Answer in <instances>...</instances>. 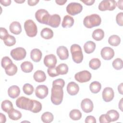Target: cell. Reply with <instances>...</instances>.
<instances>
[{"label": "cell", "instance_id": "cell-1", "mask_svg": "<svg viewBox=\"0 0 123 123\" xmlns=\"http://www.w3.org/2000/svg\"><path fill=\"white\" fill-rule=\"evenodd\" d=\"M63 88L58 86H53L51 88V101L55 105H60L62 101L63 97Z\"/></svg>", "mask_w": 123, "mask_h": 123}, {"label": "cell", "instance_id": "cell-2", "mask_svg": "<svg viewBox=\"0 0 123 123\" xmlns=\"http://www.w3.org/2000/svg\"><path fill=\"white\" fill-rule=\"evenodd\" d=\"M101 22L100 16L97 14H92L86 16L83 20V24L85 26L88 28L98 26Z\"/></svg>", "mask_w": 123, "mask_h": 123}, {"label": "cell", "instance_id": "cell-3", "mask_svg": "<svg viewBox=\"0 0 123 123\" xmlns=\"http://www.w3.org/2000/svg\"><path fill=\"white\" fill-rule=\"evenodd\" d=\"M73 61L76 63H81L83 60V54L81 47L76 44H73L70 48Z\"/></svg>", "mask_w": 123, "mask_h": 123}, {"label": "cell", "instance_id": "cell-4", "mask_svg": "<svg viewBox=\"0 0 123 123\" xmlns=\"http://www.w3.org/2000/svg\"><path fill=\"white\" fill-rule=\"evenodd\" d=\"M16 105L19 108L30 111L33 106V99L21 97L16 99Z\"/></svg>", "mask_w": 123, "mask_h": 123}, {"label": "cell", "instance_id": "cell-5", "mask_svg": "<svg viewBox=\"0 0 123 123\" xmlns=\"http://www.w3.org/2000/svg\"><path fill=\"white\" fill-rule=\"evenodd\" d=\"M24 28L26 35L29 37H34L37 34V26L32 20H27L25 22Z\"/></svg>", "mask_w": 123, "mask_h": 123}, {"label": "cell", "instance_id": "cell-6", "mask_svg": "<svg viewBox=\"0 0 123 123\" xmlns=\"http://www.w3.org/2000/svg\"><path fill=\"white\" fill-rule=\"evenodd\" d=\"M50 14L49 12L45 9H39L35 13V17L37 21L39 23L47 25Z\"/></svg>", "mask_w": 123, "mask_h": 123}, {"label": "cell", "instance_id": "cell-7", "mask_svg": "<svg viewBox=\"0 0 123 123\" xmlns=\"http://www.w3.org/2000/svg\"><path fill=\"white\" fill-rule=\"evenodd\" d=\"M117 2L114 0H102L98 5V9L101 11H113L116 7Z\"/></svg>", "mask_w": 123, "mask_h": 123}, {"label": "cell", "instance_id": "cell-8", "mask_svg": "<svg viewBox=\"0 0 123 123\" xmlns=\"http://www.w3.org/2000/svg\"><path fill=\"white\" fill-rule=\"evenodd\" d=\"M83 10V6L78 2L70 3L66 7L67 12L71 15H75L80 13Z\"/></svg>", "mask_w": 123, "mask_h": 123}, {"label": "cell", "instance_id": "cell-9", "mask_svg": "<svg viewBox=\"0 0 123 123\" xmlns=\"http://www.w3.org/2000/svg\"><path fill=\"white\" fill-rule=\"evenodd\" d=\"M11 56L15 61L22 60L26 56L25 49L22 47H18L12 49L10 52Z\"/></svg>", "mask_w": 123, "mask_h": 123}, {"label": "cell", "instance_id": "cell-10", "mask_svg": "<svg viewBox=\"0 0 123 123\" xmlns=\"http://www.w3.org/2000/svg\"><path fill=\"white\" fill-rule=\"evenodd\" d=\"M74 78L79 83L87 82L91 79V74L87 70L82 71L75 74Z\"/></svg>", "mask_w": 123, "mask_h": 123}, {"label": "cell", "instance_id": "cell-11", "mask_svg": "<svg viewBox=\"0 0 123 123\" xmlns=\"http://www.w3.org/2000/svg\"><path fill=\"white\" fill-rule=\"evenodd\" d=\"M49 89L45 85H39L37 86L35 90V95L40 99H44L48 95Z\"/></svg>", "mask_w": 123, "mask_h": 123}, {"label": "cell", "instance_id": "cell-12", "mask_svg": "<svg viewBox=\"0 0 123 123\" xmlns=\"http://www.w3.org/2000/svg\"><path fill=\"white\" fill-rule=\"evenodd\" d=\"M81 107L83 111H84L85 112H91L93 110V102L89 98H85L81 101Z\"/></svg>", "mask_w": 123, "mask_h": 123}, {"label": "cell", "instance_id": "cell-13", "mask_svg": "<svg viewBox=\"0 0 123 123\" xmlns=\"http://www.w3.org/2000/svg\"><path fill=\"white\" fill-rule=\"evenodd\" d=\"M100 54L104 60H110L114 57V51L111 48L106 47L102 49L100 51Z\"/></svg>", "mask_w": 123, "mask_h": 123}, {"label": "cell", "instance_id": "cell-14", "mask_svg": "<svg viewBox=\"0 0 123 123\" xmlns=\"http://www.w3.org/2000/svg\"><path fill=\"white\" fill-rule=\"evenodd\" d=\"M102 98L105 102L111 101L114 96V93L113 89L110 87H106L104 88L102 93Z\"/></svg>", "mask_w": 123, "mask_h": 123}, {"label": "cell", "instance_id": "cell-15", "mask_svg": "<svg viewBox=\"0 0 123 123\" xmlns=\"http://www.w3.org/2000/svg\"><path fill=\"white\" fill-rule=\"evenodd\" d=\"M57 61L56 57L55 55L52 54L45 56L44 59V63L45 65L48 68L55 67Z\"/></svg>", "mask_w": 123, "mask_h": 123}, {"label": "cell", "instance_id": "cell-16", "mask_svg": "<svg viewBox=\"0 0 123 123\" xmlns=\"http://www.w3.org/2000/svg\"><path fill=\"white\" fill-rule=\"evenodd\" d=\"M61 23V17L59 14L50 15L47 25L53 28L58 27Z\"/></svg>", "mask_w": 123, "mask_h": 123}, {"label": "cell", "instance_id": "cell-17", "mask_svg": "<svg viewBox=\"0 0 123 123\" xmlns=\"http://www.w3.org/2000/svg\"><path fill=\"white\" fill-rule=\"evenodd\" d=\"M57 54L62 60H65L68 58L69 52L67 48L63 46L59 47L57 49Z\"/></svg>", "mask_w": 123, "mask_h": 123}, {"label": "cell", "instance_id": "cell-18", "mask_svg": "<svg viewBox=\"0 0 123 123\" xmlns=\"http://www.w3.org/2000/svg\"><path fill=\"white\" fill-rule=\"evenodd\" d=\"M79 90V86L74 82L69 83L67 86V91L68 93L71 96L76 95Z\"/></svg>", "mask_w": 123, "mask_h": 123}, {"label": "cell", "instance_id": "cell-19", "mask_svg": "<svg viewBox=\"0 0 123 123\" xmlns=\"http://www.w3.org/2000/svg\"><path fill=\"white\" fill-rule=\"evenodd\" d=\"M11 32L15 35H19L22 32V26L20 23L17 21L12 22L9 26Z\"/></svg>", "mask_w": 123, "mask_h": 123}, {"label": "cell", "instance_id": "cell-20", "mask_svg": "<svg viewBox=\"0 0 123 123\" xmlns=\"http://www.w3.org/2000/svg\"><path fill=\"white\" fill-rule=\"evenodd\" d=\"M8 94L10 98H15L19 96L20 89L17 86H12L8 89Z\"/></svg>", "mask_w": 123, "mask_h": 123}, {"label": "cell", "instance_id": "cell-21", "mask_svg": "<svg viewBox=\"0 0 123 123\" xmlns=\"http://www.w3.org/2000/svg\"><path fill=\"white\" fill-rule=\"evenodd\" d=\"M42 54L41 50L38 49H33L30 52L31 59L36 62L40 61L42 58Z\"/></svg>", "mask_w": 123, "mask_h": 123}, {"label": "cell", "instance_id": "cell-22", "mask_svg": "<svg viewBox=\"0 0 123 123\" xmlns=\"http://www.w3.org/2000/svg\"><path fill=\"white\" fill-rule=\"evenodd\" d=\"M33 78L35 81L41 83L44 82L46 80V75L44 71L42 70H37L34 74Z\"/></svg>", "mask_w": 123, "mask_h": 123}, {"label": "cell", "instance_id": "cell-23", "mask_svg": "<svg viewBox=\"0 0 123 123\" xmlns=\"http://www.w3.org/2000/svg\"><path fill=\"white\" fill-rule=\"evenodd\" d=\"M74 24V18L69 15H66L63 17V21L62 23V26L63 28L71 27Z\"/></svg>", "mask_w": 123, "mask_h": 123}, {"label": "cell", "instance_id": "cell-24", "mask_svg": "<svg viewBox=\"0 0 123 123\" xmlns=\"http://www.w3.org/2000/svg\"><path fill=\"white\" fill-rule=\"evenodd\" d=\"M9 118L13 121L18 120L22 117V113L19 111L15 110L13 108L11 109L8 112Z\"/></svg>", "mask_w": 123, "mask_h": 123}, {"label": "cell", "instance_id": "cell-25", "mask_svg": "<svg viewBox=\"0 0 123 123\" xmlns=\"http://www.w3.org/2000/svg\"><path fill=\"white\" fill-rule=\"evenodd\" d=\"M96 48V44L92 41L86 42L84 45V51L86 53L90 54L94 52Z\"/></svg>", "mask_w": 123, "mask_h": 123}, {"label": "cell", "instance_id": "cell-26", "mask_svg": "<svg viewBox=\"0 0 123 123\" xmlns=\"http://www.w3.org/2000/svg\"><path fill=\"white\" fill-rule=\"evenodd\" d=\"M106 114L110 122L116 121L119 118V113L115 110H111L108 111Z\"/></svg>", "mask_w": 123, "mask_h": 123}, {"label": "cell", "instance_id": "cell-27", "mask_svg": "<svg viewBox=\"0 0 123 123\" xmlns=\"http://www.w3.org/2000/svg\"><path fill=\"white\" fill-rule=\"evenodd\" d=\"M40 35L42 38L45 39H49L53 37V32L51 29L46 27L41 31Z\"/></svg>", "mask_w": 123, "mask_h": 123}, {"label": "cell", "instance_id": "cell-28", "mask_svg": "<svg viewBox=\"0 0 123 123\" xmlns=\"http://www.w3.org/2000/svg\"><path fill=\"white\" fill-rule=\"evenodd\" d=\"M92 37L94 40L96 41H100L104 37V31L100 28L96 29L93 32Z\"/></svg>", "mask_w": 123, "mask_h": 123}, {"label": "cell", "instance_id": "cell-29", "mask_svg": "<svg viewBox=\"0 0 123 123\" xmlns=\"http://www.w3.org/2000/svg\"><path fill=\"white\" fill-rule=\"evenodd\" d=\"M21 68L22 71L25 73H30L33 69V65L30 62L25 61L21 63Z\"/></svg>", "mask_w": 123, "mask_h": 123}, {"label": "cell", "instance_id": "cell-30", "mask_svg": "<svg viewBox=\"0 0 123 123\" xmlns=\"http://www.w3.org/2000/svg\"><path fill=\"white\" fill-rule=\"evenodd\" d=\"M17 67L14 63H12L5 69V72L8 75L12 76L16 74L17 72Z\"/></svg>", "mask_w": 123, "mask_h": 123}, {"label": "cell", "instance_id": "cell-31", "mask_svg": "<svg viewBox=\"0 0 123 123\" xmlns=\"http://www.w3.org/2000/svg\"><path fill=\"white\" fill-rule=\"evenodd\" d=\"M108 42L110 45L116 47L120 44L121 38L117 35H111L109 37Z\"/></svg>", "mask_w": 123, "mask_h": 123}, {"label": "cell", "instance_id": "cell-32", "mask_svg": "<svg viewBox=\"0 0 123 123\" xmlns=\"http://www.w3.org/2000/svg\"><path fill=\"white\" fill-rule=\"evenodd\" d=\"M101 88V84L98 81H94L92 82L89 86V89L91 92L96 94L99 92Z\"/></svg>", "mask_w": 123, "mask_h": 123}, {"label": "cell", "instance_id": "cell-33", "mask_svg": "<svg viewBox=\"0 0 123 123\" xmlns=\"http://www.w3.org/2000/svg\"><path fill=\"white\" fill-rule=\"evenodd\" d=\"M1 107L4 111L8 113L11 109L13 108L12 102L9 100H4L1 102Z\"/></svg>", "mask_w": 123, "mask_h": 123}, {"label": "cell", "instance_id": "cell-34", "mask_svg": "<svg viewBox=\"0 0 123 123\" xmlns=\"http://www.w3.org/2000/svg\"><path fill=\"white\" fill-rule=\"evenodd\" d=\"M69 116L73 120H79L82 117V113L79 110L73 109L70 112Z\"/></svg>", "mask_w": 123, "mask_h": 123}, {"label": "cell", "instance_id": "cell-35", "mask_svg": "<svg viewBox=\"0 0 123 123\" xmlns=\"http://www.w3.org/2000/svg\"><path fill=\"white\" fill-rule=\"evenodd\" d=\"M42 121L45 123H49L53 121L54 117L52 113L50 112H44L41 117Z\"/></svg>", "mask_w": 123, "mask_h": 123}, {"label": "cell", "instance_id": "cell-36", "mask_svg": "<svg viewBox=\"0 0 123 123\" xmlns=\"http://www.w3.org/2000/svg\"><path fill=\"white\" fill-rule=\"evenodd\" d=\"M56 71L58 74L63 75L66 74L68 72V67L65 63H61L56 67Z\"/></svg>", "mask_w": 123, "mask_h": 123}, {"label": "cell", "instance_id": "cell-37", "mask_svg": "<svg viewBox=\"0 0 123 123\" xmlns=\"http://www.w3.org/2000/svg\"><path fill=\"white\" fill-rule=\"evenodd\" d=\"M101 65V62L98 58L92 59L89 62V66L93 70H97Z\"/></svg>", "mask_w": 123, "mask_h": 123}, {"label": "cell", "instance_id": "cell-38", "mask_svg": "<svg viewBox=\"0 0 123 123\" xmlns=\"http://www.w3.org/2000/svg\"><path fill=\"white\" fill-rule=\"evenodd\" d=\"M4 43L5 45L11 47L13 46L16 43V39L14 36L9 35L4 40Z\"/></svg>", "mask_w": 123, "mask_h": 123}, {"label": "cell", "instance_id": "cell-39", "mask_svg": "<svg viewBox=\"0 0 123 123\" xmlns=\"http://www.w3.org/2000/svg\"><path fill=\"white\" fill-rule=\"evenodd\" d=\"M33 86L28 83L25 84L23 86V90L24 93L27 95H31L34 91Z\"/></svg>", "mask_w": 123, "mask_h": 123}, {"label": "cell", "instance_id": "cell-40", "mask_svg": "<svg viewBox=\"0 0 123 123\" xmlns=\"http://www.w3.org/2000/svg\"><path fill=\"white\" fill-rule=\"evenodd\" d=\"M41 109V103L37 100L33 99V106L30 111L33 113H38L39 111H40Z\"/></svg>", "mask_w": 123, "mask_h": 123}, {"label": "cell", "instance_id": "cell-41", "mask_svg": "<svg viewBox=\"0 0 123 123\" xmlns=\"http://www.w3.org/2000/svg\"><path fill=\"white\" fill-rule=\"evenodd\" d=\"M112 65L113 67L117 70H119L122 69L123 66V60L120 58H117L115 59L112 62Z\"/></svg>", "mask_w": 123, "mask_h": 123}, {"label": "cell", "instance_id": "cell-42", "mask_svg": "<svg viewBox=\"0 0 123 123\" xmlns=\"http://www.w3.org/2000/svg\"><path fill=\"white\" fill-rule=\"evenodd\" d=\"M12 63V62L11 59L8 56L3 57L1 59V65L2 68L4 69L11 64Z\"/></svg>", "mask_w": 123, "mask_h": 123}, {"label": "cell", "instance_id": "cell-43", "mask_svg": "<svg viewBox=\"0 0 123 123\" xmlns=\"http://www.w3.org/2000/svg\"><path fill=\"white\" fill-rule=\"evenodd\" d=\"M47 72L49 75L51 77H54L59 75L56 71L55 67L49 68L47 70Z\"/></svg>", "mask_w": 123, "mask_h": 123}, {"label": "cell", "instance_id": "cell-44", "mask_svg": "<svg viewBox=\"0 0 123 123\" xmlns=\"http://www.w3.org/2000/svg\"><path fill=\"white\" fill-rule=\"evenodd\" d=\"M116 21L117 24L121 26L123 25V13L122 12L118 13L116 16Z\"/></svg>", "mask_w": 123, "mask_h": 123}, {"label": "cell", "instance_id": "cell-45", "mask_svg": "<svg viewBox=\"0 0 123 123\" xmlns=\"http://www.w3.org/2000/svg\"><path fill=\"white\" fill-rule=\"evenodd\" d=\"M65 85V82L63 79L61 78H59L55 80L52 82V86H60L62 87H63Z\"/></svg>", "mask_w": 123, "mask_h": 123}, {"label": "cell", "instance_id": "cell-46", "mask_svg": "<svg viewBox=\"0 0 123 123\" xmlns=\"http://www.w3.org/2000/svg\"><path fill=\"white\" fill-rule=\"evenodd\" d=\"M9 33L7 30L3 27L0 28V39L2 40H4L8 35Z\"/></svg>", "mask_w": 123, "mask_h": 123}, {"label": "cell", "instance_id": "cell-47", "mask_svg": "<svg viewBox=\"0 0 123 123\" xmlns=\"http://www.w3.org/2000/svg\"><path fill=\"white\" fill-rule=\"evenodd\" d=\"M99 121L100 123H110L107 116L106 114H102L100 116L99 118Z\"/></svg>", "mask_w": 123, "mask_h": 123}, {"label": "cell", "instance_id": "cell-48", "mask_svg": "<svg viewBox=\"0 0 123 123\" xmlns=\"http://www.w3.org/2000/svg\"><path fill=\"white\" fill-rule=\"evenodd\" d=\"M86 123H96V120L95 118L93 116H87L85 119Z\"/></svg>", "mask_w": 123, "mask_h": 123}, {"label": "cell", "instance_id": "cell-49", "mask_svg": "<svg viewBox=\"0 0 123 123\" xmlns=\"http://www.w3.org/2000/svg\"><path fill=\"white\" fill-rule=\"evenodd\" d=\"M0 3L4 6H9L11 3V0H2L0 1Z\"/></svg>", "mask_w": 123, "mask_h": 123}, {"label": "cell", "instance_id": "cell-50", "mask_svg": "<svg viewBox=\"0 0 123 123\" xmlns=\"http://www.w3.org/2000/svg\"><path fill=\"white\" fill-rule=\"evenodd\" d=\"M39 2V0H28L27 3L29 6H33L36 5Z\"/></svg>", "mask_w": 123, "mask_h": 123}, {"label": "cell", "instance_id": "cell-51", "mask_svg": "<svg viewBox=\"0 0 123 123\" xmlns=\"http://www.w3.org/2000/svg\"><path fill=\"white\" fill-rule=\"evenodd\" d=\"M84 4L86 5H92L95 2V0H81Z\"/></svg>", "mask_w": 123, "mask_h": 123}, {"label": "cell", "instance_id": "cell-52", "mask_svg": "<svg viewBox=\"0 0 123 123\" xmlns=\"http://www.w3.org/2000/svg\"><path fill=\"white\" fill-rule=\"evenodd\" d=\"M6 116L4 114H3L2 113H0V122L1 123H4L6 122Z\"/></svg>", "mask_w": 123, "mask_h": 123}, {"label": "cell", "instance_id": "cell-53", "mask_svg": "<svg viewBox=\"0 0 123 123\" xmlns=\"http://www.w3.org/2000/svg\"><path fill=\"white\" fill-rule=\"evenodd\" d=\"M55 2L58 5H63L67 2V0H56Z\"/></svg>", "mask_w": 123, "mask_h": 123}, {"label": "cell", "instance_id": "cell-54", "mask_svg": "<svg viewBox=\"0 0 123 123\" xmlns=\"http://www.w3.org/2000/svg\"><path fill=\"white\" fill-rule=\"evenodd\" d=\"M123 0H119L118 1V2H117V4H116V5L117 6V7L121 10H123Z\"/></svg>", "mask_w": 123, "mask_h": 123}, {"label": "cell", "instance_id": "cell-55", "mask_svg": "<svg viewBox=\"0 0 123 123\" xmlns=\"http://www.w3.org/2000/svg\"><path fill=\"white\" fill-rule=\"evenodd\" d=\"M123 83H122L118 86V90L119 93L120 94H121V95H123Z\"/></svg>", "mask_w": 123, "mask_h": 123}, {"label": "cell", "instance_id": "cell-56", "mask_svg": "<svg viewBox=\"0 0 123 123\" xmlns=\"http://www.w3.org/2000/svg\"><path fill=\"white\" fill-rule=\"evenodd\" d=\"M123 98H122L119 103V108L121 110V111H123Z\"/></svg>", "mask_w": 123, "mask_h": 123}, {"label": "cell", "instance_id": "cell-57", "mask_svg": "<svg viewBox=\"0 0 123 123\" xmlns=\"http://www.w3.org/2000/svg\"><path fill=\"white\" fill-rule=\"evenodd\" d=\"M14 1L16 3H24V2H25V0H14Z\"/></svg>", "mask_w": 123, "mask_h": 123}]
</instances>
